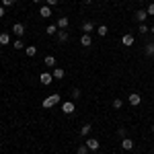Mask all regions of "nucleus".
<instances>
[{"instance_id":"nucleus-14","label":"nucleus","mask_w":154,"mask_h":154,"mask_svg":"<svg viewBox=\"0 0 154 154\" xmlns=\"http://www.w3.org/2000/svg\"><path fill=\"white\" fill-rule=\"evenodd\" d=\"M43 64H45L48 68H51V70H54V68H56V58H54V56L49 54V56H45V60H43Z\"/></svg>"},{"instance_id":"nucleus-3","label":"nucleus","mask_w":154,"mask_h":154,"mask_svg":"<svg viewBox=\"0 0 154 154\" xmlns=\"http://www.w3.org/2000/svg\"><path fill=\"white\" fill-rule=\"evenodd\" d=\"M39 82L43 84V86H48V84L54 82V76H51L49 72H41V74H39Z\"/></svg>"},{"instance_id":"nucleus-6","label":"nucleus","mask_w":154,"mask_h":154,"mask_svg":"<svg viewBox=\"0 0 154 154\" xmlns=\"http://www.w3.org/2000/svg\"><path fill=\"white\" fill-rule=\"evenodd\" d=\"M128 101H130V105H131V107H138L140 103H142V97L138 95V93H131V95L128 97Z\"/></svg>"},{"instance_id":"nucleus-18","label":"nucleus","mask_w":154,"mask_h":154,"mask_svg":"<svg viewBox=\"0 0 154 154\" xmlns=\"http://www.w3.org/2000/svg\"><path fill=\"white\" fill-rule=\"evenodd\" d=\"M146 17H148V12H146V11H138V12H136V21H138V23H144Z\"/></svg>"},{"instance_id":"nucleus-9","label":"nucleus","mask_w":154,"mask_h":154,"mask_svg":"<svg viewBox=\"0 0 154 154\" xmlns=\"http://www.w3.org/2000/svg\"><path fill=\"white\" fill-rule=\"evenodd\" d=\"M121 45H125V48L134 45V35H131V33H125V35L121 37Z\"/></svg>"},{"instance_id":"nucleus-34","label":"nucleus","mask_w":154,"mask_h":154,"mask_svg":"<svg viewBox=\"0 0 154 154\" xmlns=\"http://www.w3.org/2000/svg\"><path fill=\"white\" fill-rule=\"evenodd\" d=\"M150 33H152V35H154V25H152V27H150Z\"/></svg>"},{"instance_id":"nucleus-16","label":"nucleus","mask_w":154,"mask_h":154,"mask_svg":"<svg viewBox=\"0 0 154 154\" xmlns=\"http://www.w3.org/2000/svg\"><path fill=\"white\" fill-rule=\"evenodd\" d=\"M58 29H68V25H70V21H68V17H60L58 19Z\"/></svg>"},{"instance_id":"nucleus-7","label":"nucleus","mask_w":154,"mask_h":154,"mask_svg":"<svg viewBox=\"0 0 154 154\" xmlns=\"http://www.w3.org/2000/svg\"><path fill=\"white\" fill-rule=\"evenodd\" d=\"M80 29H82V33H86V35H91L93 31H97V27H95L93 23H91V21H86V23H82V27H80Z\"/></svg>"},{"instance_id":"nucleus-19","label":"nucleus","mask_w":154,"mask_h":154,"mask_svg":"<svg viewBox=\"0 0 154 154\" xmlns=\"http://www.w3.org/2000/svg\"><path fill=\"white\" fill-rule=\"evenodd\" d=\"M58 31H60L58 25H48V27H45V33H48V35H56Z\"/></svg>"},{"instance_id":"nucleus-36","label":"nucleus","mask_w":154,"mask_h":154,"mask_svg":"<svg viewBox=\"0 0 154 154\" xmlns=\"http://www.w3.org/2000/svg\"><path fill=\"white\" fill-rule=\"evenodd\" d=\"M146 2H152V0H146Z\"/></svg>"},{"instance_id":"nucleus-30","label":"nucleus","mask_w":154,"mask_h":154,"mask_svg":"<svg viewBox=\"0 0 154 154\" xmlns=\"http://www.w3.org/2000/svg\"><path fill=\"white\" fill-rule=\"evenodd\" d=\"M12 48L14 49H23V39H17V41L12 43Z\"/></svg>"},{"instance_id":"nucleus-23","label":"nucleus","mask_w":154,"mask_h":154,"mask_svg":"<svg viewBox=\"0 0 154 154\" xmlns=\"http://www.w3.org/2000/svg\"><path fill=\"white\" fill-rule=\"evenodd\" d=\"M0 4H2L4 8H11V6H14V4H17V0H0Z\"/></svg>"},{"instance_id":"nucleus-33","label":"nucleus","mask_w":154,"mask_h":154,"mask_svg":"<svg viewBox=\"0 0 154 154\" xmlns=\"http://www.w3.org/2000/svg\"><path fill=\"white\" fill-rule=\"evenodd\" d=\"M82 2H84V4H91V2H93V0H82Z\"/></svg>"},{"instance_id":"nucleus-1","label":"nucleus","mask_w":154,"mask_h":154,"mask_svg":"<svg viewBox=\"0 0 154 154\" xmlns=\"http://www.w3.org/2000/svg\"><path fill=\"white\" fill-rule=\"evenodd\" d=\"M60 101H62V99H60V95H49V97H45V99H43V103H41V105H43V109H51V107L58 105Z\"/></svg>"},{"instance_id":"nucleus-31","label":"nucleus","mask_w":154,"mask_h":154,"mask_svg":"<svg viewBox=\"0 0 154 154\" xmlns=\"http://www.w3.org/2000/svg\"><path fill=\"white\" fill-rule=\"evenodd\" d=\"M45 2H48V6H56L60 0H45Z\"/></svg>"},{"instance_id":"nucleus-17","label":"nucleus","mask_w":154,"mask_h":154,"mask_svg":"<svg viewBox=\"0 0 154 154\" xmlns=\"http://www.w3.org/2000/svg\"><path fill=\"white\" fill-rule=\"evenodd\" d=\"M91 130H93V125H91V123H84L82 128H80V136H84V138H88V134H91Z\"/></svg>"},{"instance_id":"nucleus-28","label":"nucleus","mask_w":154,"mask_h":154,"mask_svg":"<svg viewBox=\"0 0 154 154\" xmlns=\"http://www.w3.org/2000/svg\"><path fill=\"white\" fill-rule=\"evenodd\" d=\"M113 107H115V109H121V107H123V101H121V99H113Z\"/></svg>"},{"instance_id":"nucleus-2","label":"nucleus","mask_w":154,"mask_h":154,"mask_svg":"<svg viewBox=\"0 0 154 154\" xmlns=\"http://www.w3.org/2000/svg\"><path fill=\"white\" fill-rule=\"evenodd\" d=\"M62 111H64L66 115H74L76 107H74V103H72V101H64V103H62Z\"/></svg>"},{"instance_id":"nucleus-21","label":"nucleus","mask_w":154,"mask_h":154,"mask_svg":"<svg viewBox=\"0 0 154 154\" xmlns=\"http://www.w3.org/2000/svg\"><path fill=\"white\" fill-rule=\"evenodd\" d=\"M25 54H27L29 58H33V56L37 54V48H35V45H29V48H25Z\"/></svg>"},{"instance_id":"nucleus-11","label":"nucleus","mask_w":154,"mask_h":154,"mask_svg":"<svg viewBox=\"0 0 154 154\" xmlns=\"http://www.w3.org/2000/svg\"><path fill=\"white\" fill-rule=\"evenodd\" d=\"M68 39H70L68 31H66V29H60V31H58V41H60V43H66Z\"/></svg>"},{"instance_id":"nucleus-25","label":"nucleus","mask_w":154,"mask_h":154,"mask_svg":"<svg viewBox=\"0 0 154 154\" xmlns=\"http://www.w3.org/2000/svg\"><path fill=\"white\" fill-rule=\"evenodd\" d=\"M76 154H88V146H86V144H80L78 150H76Z\"/></svg>"},{"instance_id":"nucleus-32","label":"nucleus","mask_w":154,"mask_h":154,"mask_svg":"<svg viewBox=\"0 0 154 154\" xmlns=\"http://www.w3.org/2000/svg\"><path fill=\"white\" fill-rule=\"evenodd\" d=\"M4 12H6V8H4V6H2V4H0V19H2V17H4Z\"/></svg>"},{"instance_id":"nucleus-12","label":"nucleus","mask_w":154,"mask_h":154,"mask_svg":"<svg viewBox=\"0 0 154 154\" xmlns=\"http://www.w3.org/2000/svg\"><path fill=\"white\" fill-rule=\"evenodd\" d=\"M121 148L123 150H131L134 148V140L131 138H121Z\"/></svg>"},{"instance_id":"nucleus-35","label":"nucleus","mask_w":154,"mask_h":154,"mask_svg":"<svg viewBox=\"0 0 154 154\" xmlns=\"http://www.w3.org/2000/svg\"><path fill=\"white\" fill-rule=\"evenodd\" d=\"M33 2H35V4H39V2H41V0H33Z\"/></svg>"},{"instance_id":"nucleus-26","label":"nucleus","mask_w":154,"mask_h":154,"mask_svg":"<svg viewBox=\"0 0 154 154\" xmlns=\"http://www.w3.org/2000/svg\"><path fill=\"white\" fill-rule=\"evenodd\" d=\"M80 97H82L80 88H74V91H72V99H74V101H76V99H80Z\"/></svg>"},{"instance_id":"nucleus-13","label":"nucleus","mask_w":154,"mask_h":154,"mask_svg":"<svg viewBox=\"0 0 154 154\" xmlns=\"http://www.w3.org/2000/svg\"><path fill=\"white\" fill-rule=\"evenodd\" d=\"M144 54H146L148 58H152V56H154V41H148V43L144 45Z\"/></svg>"},{"instance_id":"nucleus-15","label":"nucleus","mask_w":154,"mask_h":154,"mask_svg":"<svg viewBox=\"0 0 154 154\" xmlns=\"http://www.w3.org/2000/svg\"><path fill=\"white\" fill-rule=\"evenodd\" d=\"M39 14H41L43 19H49V17H51V6H48V4L41 6V8H39Z\"/></svg>"},{"instance_id":"nucleus-4","label":"nucleus","mask_w":154,"mask_h":154,"mask_svg":"<svg viewBox=\"0 0 154 154\" xmlns=\"http://www.w3.org/2000/svg\"><path fill=\"white\" fill-rule=\"evenodd\" d=\"M86 146H88V150H93V152H95V150H99V146H101V142H99V140H97V138H86Z\"/></svg>"},{"instance_id":"nucleus-10","label":"nucleus","mask_w":154,"mask_h":154,"mask_svg":"<svg viewBox=\"0 0 154 154\" xmlns=\"http://www.w3.org/2000/svg\"><path fill=\"white\" fill-rule=\"evenodd\" d=\"M51 76H54L56 80H62V78L66 76V72H64V68H58V66H56V68L51 70Z\"/></svg>"},{"instance_id":"nucleus-8","label":"nucleus","mask_w":154,"mask_h":154,"mask_svg":"<svg viewBox=\"0 0 154 154\" xmlns=\"http://www.w3.org/2000/svg\"><path fill=\"white\" fill-rule=\"evenodd\" d=\"M80 45H82V48H91V45H93V37L86 35V33H82V37H80Z\"/></svg>"},{"instance_id":"nucleus-20","label":"nucleus","mask_w":154,"mask_h":154,"mask_svg":"<svg viewBox=\"0 0 154 154\" xmlns=\"http://www.w3.org/2000/svg\"><path fill=\"white\" fill-rule=\"evenodd\" d=\"M0 43H2V45H8V43H11V35H8V33H0Z\"/></svg>"},{"instance_id":"nucleus-22","label":"nucleus","mask_w":154,"mask_h":154,"mask_svg":"<svg viewBox=\"0 0 154 154\" xmlns=\"http://www.w3.org/2000/svg\"><path fill=\"white\" fill-rule=\"evenodd\" d=\"M107 31H109V29H107V25H99V27H97V33H99L101 37H105Z\"/></svg>"},{"instance_id":"nucleus-37","label":"nucleus","mask_w":154,"mask_h":154,"mask_svg":"<svg viewBox=\"0 0 154 154\" xmlns=\"http://www.w3.org/2000/svg\"><path fill=\"white\" fill-rule=\"evenodd\" d=\"M152 131H154V125H152Z\"/></svg>"},{"instance_id":"nucleus-27","label":"nucleus","mask_w":154,"mask_h":154,"mask_svg":"<svg viewBox=\"0 0 154 154\" xmlns=\"http://www.w3.org/2000/svg\"><path fill=\"white\" fill-rule=\"evenodd\" d=\"M117 136H119V138H128V130H125V128H119Z\"/></svg>"},{"instance_id":"nucleus-29","label":"nucleus","mask_w":154,"mask_h":154,"mask_svg":"<svg viewBox=\"0 0 154 154\" xmlns=\"http://www.w3.org/2000/svg\"><path fill=\"white\" fill-rule=\"evenodd\" d=\"M146 12H148V17H154V2H150V4H148Z\"/></svg>"},{"instance_id":"nucleus-24","label":"nucleus","mask_w":154,"mask_h":154,"mask_svg":"<svg viewBox=\"0 0 154 154\" xmlns=\"http://www.w3.org/2000/svg\"><path fill=\"white\" fill-rule=\"evenodd\" d=\"M138 31H140L142 35H146V33L150 31V27H148V25H146V23H140V27H138Z\"/></svg>"},{"instance_id":"nucleus-5","label":"nucleus","mask_w":154,"mask_h":154,"mask_svg":"<svg viewBox=\"0 0 154 154\" xmlns=\"http://www.w3.org/2000/svg\"><path fill=\"white\" fill-rule=\"evenodd\" d=\"M12 33H14L17 37H23L25 35V25L23 23H14L12 25Z\"/></svg>"}]
</instances>
